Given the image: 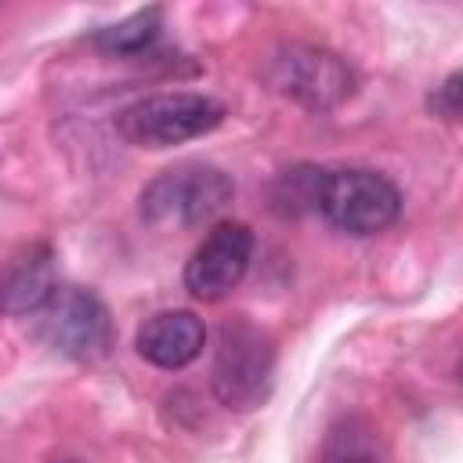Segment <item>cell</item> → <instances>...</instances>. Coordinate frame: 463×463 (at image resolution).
Segmentation results:
<instances>
[{"label": "cell", "instance_id": "obj_3", "mask_svg": "<svg viewBox=\"0 0 463 463\" xmlns=\"http://www.w3.org/2000/svg\"><path fill=\"white\" fill-rule=\"evenodd\" d=\"M224 119V105L210 94L195 90H163L137 98L116 116V130L123 141L141 148H170L192 137L210 134Z\"/></svg>", "mask_w": 463, "mask_h": 463}, {"label": "cell", "instance_id": "obj_13", "mask_svg": "<svg viewBox=\"0 0 463 463\" xmlns=\"http://www.w3.org/2000/svg\"><path fill=\"white\" fill-rule=\"evenodd\" d=\"M459 83H463L459 72H452V76L430 94V109H434L438 116H445V119H456V116H459V90H463Z\"/></svg>", "mask_w": 463, "mask_h": 463}, {"label": "cell", "instance_id": "obj_6", "mask_svg": "<svg viewBox=\"0 0 463 463\" xmlns=\"http://www.w3.org/2000/svg\"><path fill=\"white\" fill-rule=\"evenodd\" d=\"M271 83L279 94L293 98L311 112L336 109L354 94V69L315 43H282L271 58Z\"/></svg>", "mask_w": 463, "mask_h": 463}, {"label": "cell", "instance_id": "obj_10", "mask_svg": "<svg viewBox=\"0 0 463 463\" xmlns=\"http://www.w3.org/2000/svg\"><path fill=\"white\" fill-rule=\"evenodd\" d=\"M318 463H380V430L365 416H340L326 430Z\"/></svg>", "mask_w": 463, "mask_h": 463}, {"label": "cell", "instance_id": "obj_8", "mask_svg": "<svg viewBox=\"0 0 463 463\" xmlns=\"http://www.w3.org/2000/svg\"><path fill=\"white\" fill-rule=\"evenodd\" d=\"M137 354L159 369H184L188 362L199 358L206 344V326L195 311L174 307V311H156L137 326Z\"/></svg>", "mask_w": 463, "mask_h": 463}, {"label": "cell", "instance_id": "obj_11", "mask_svg": "<svg viewBox=\"0 0 463 463\" xmlns=\"http://www.w3.org/2000/svg\"><path fill=\"white\" fill-rule=\"evenodd\" d=\"M159 18L163 11L159 7H148V11H137L116 25H105L94 33V47H101L105 54H137L145 47H152V40L159 36Z\"/></svg>", "mask_w": 463, "mask_h": 463}, {"label": "cell", "instance_id": "obj_2", "mask_svg": "<svg viewBox=\"0 0 463 463\" xmlns=\"http://www.w3.org/2000/svg\"><path fill=\"white\" fill-rule=\"evenodd\" d=\"M275 383V344L264 329L250 326L246 318L224 322L213 369H210V387L224 409L250 412L268 402Z\"/></svg>", "mask_w": 463, "mask_h": 463}, {"label": "cell", "instance_id": "obj_1", "mask_svg": "<svg viewBox=\"0 0 463 463\" xmlns=\"http://www.w3.org/2000/svg\"><path fill=\"white\" fill-rule=\"evenodd\" d=\"M235 195L232 177L203 159H184L159 170L141 188V221L152 228H195L217 217Z\"/></svg>", "mask_w": 463, "mask_h": 463}, {"label": "cell", "instance_id": "obj_9", "mask_svg": "<svg viewBox=\"0 0 463 463\" xmlns=\"http://www.w3.org/2000/svg\"><path fill=\"white\" fill-rule=\"evenodd\" d=\"M54 271H51V253L47 250H29L14 257L11 264L0 268V311L7 315H33L54 289Z\"/></svg>", "mask_w": 463, "mask_h": 463}, {"label": "cell", "instance_id": "obj_4", "mask_svg": "<svg viewBox=\"0 0 463 463\" xmlns=\"http://www.w3.org/2000/svg\"><path fill=\"white\" fill-rule=\"evenodd\" d=\"M36 333L47 347L76 362H98L112 351L109 307L83 286H54L51 297L33 311Z\"/></svg>", "mask_w": 463, "mask_h": 463}, {"label": "cell", "instance_id": "obj_7", "mask_svg": "<svg viewBox=\"0 0 463 463\" xmlns=\"http://www.w3.org/2000/svg\"><path fill=\"white\" fill-rule=\"evenodd\" d=\"M250 257H253V232L242 221H221L188 257L184 289L199 300H221L242 282Z\"/></svg>", "mask_w": 463, "mask_h": 463}, {"label": "cell", "instance_id": "obj_5", "mask_svg": "<svg viewBox=\"0 0 463 463\" xmlns=\"http://www.w3.org/2000/svg\"><path fill=\"white\" fill-rule=\"evenodd\" d=\"M318 210L333 228L347 235H376L398 221L402 192L394 188L391 177L376 170H362V166L326 170Z\"/></svg>", "mask_w": 463, "mask_h": 463}, {"label": "cell", "instance_id": "obj_12", "mask_svg": "<svg viewBox=\"0 0 463 463\" xmlns=\"http://www.w3.org/2000/svg\"><path fill=\"white\" fill-rule=\"evenodd\" d=\"M322 177L326 170L315 166H293L275 181V206L282 213H304V210H318V192H322Z\"/></svg>", "mask_w": 463, "mask_h": 463}]
</instances>
